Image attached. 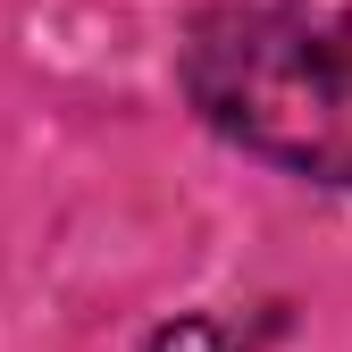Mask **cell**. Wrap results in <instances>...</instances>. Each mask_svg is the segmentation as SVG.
<instances>
[{
	"label": "cell",
	"instance_id": "1",
	"mask_svg": "<svg viewBox=\"0 0 352 352\" xmlns=\"http://www.w3.org/2000/svg\"><path fill=\"white\" fill-rule=\"evenodd\" d=\"M185 93L227 143L352 185V0H252L185 42Z\"/></svg>",
	"mask_w": 352,
	"mask_h": 352
},
{
	"label": "cell",
	"instance_id": "2",
	"mask_svg": "<svg viewBox=\"0 0 352 352\" xmlns=\"http://www.w3.org/2000/svg\"><path fill=\"white\" fill-rule=\"evenodd\" d=\"M151 352H243V344H235V327H218V319H176V327L151 336Z\"/></svg>",
	"mask_w": 352,
	"mask_h": 352
}]
</instances>
